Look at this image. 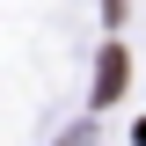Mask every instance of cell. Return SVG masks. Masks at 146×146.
Wrapping results in <instances>:
<instances>
[{
    "instance_id": "cell-1",
    "label": "cell",
    "mask_w": 146,
    "mask_h": 146,
    "mask_svg": "<svg viewBox=\"0 0 146 146\" xmlns=\"http://www.w3.org/2000/svg\"><path fill=\"white\" fill-rule=\"evenodd\" d=\"M124 80H131V66H124V51L110 44V51H102V73H95V102H110V95H124Z\"/></svg>"
}]
</instances>
